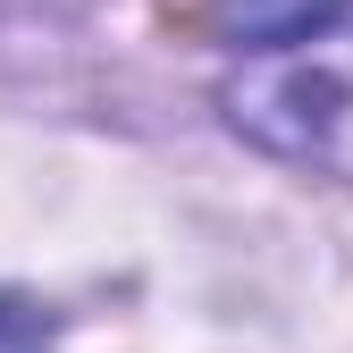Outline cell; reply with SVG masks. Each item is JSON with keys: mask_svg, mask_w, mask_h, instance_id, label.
Wrapping results in <instances>:
<instances>
[{"mask_svg": "<svg viewBox=\"0 0 353 353\" xmlns=\"http://www.w3.org/2000/svg\"><path fill=\"white\" fill-rule=\"evenodd\" d=\"M345 0H202V26L228 34L236 51H294L336 26Z\"/></svg>", "mask_w": 353, "mask_h": 353, "instance_id": "6da1fadb", "label": "cell"}, {"mask_svg": "<svg viewBox=\"0 0 353 353\" xmlns=\"http://www.w3.org/2000/svg\"><path fill=\"white\" fill-rule=\"evenodd\" d=\"M252 93H278V101H303V110H312V76H294V68H278V76H252ZM320 101H336L328 93V76H320ZM328 126H336V110H320V118H303L294 126V160H312V152H328Z\"/></svg>", "mask_w": 353, "mask_h": 353, "instance_id": "7a4b0ae2", "label": "cell"}, {"mask_svg": "<svg viewBox=\"0 0 353 353\" xmlns=\"http://www.w3.org/2000/svg\"><path fill=\"white\" fill-rule=\"evenodd\" d=\"M0 353H42V328L17 312V303H0Z\"/></svg>", "mask_w": 353, "mask_h": 353, "instance_id": "3957f363", "label": "cell"}]
</instances>
